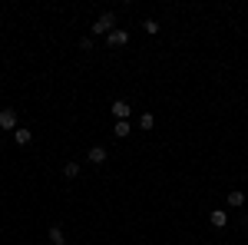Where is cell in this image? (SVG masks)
I'll return each instance as SVG.
<instances>
[{
  "label": "cell",
  "mask_w": 248,
  "mask_h": 245,
  "mask_svg": "<svg viewBox=\"0 0 248 245\" xmlns=\"http://www.w3.org/2000/svg\"><path fill=\"white\" fill-rule=\"evenodd\" d=\"M90 163H93V166L106 163V146H93V149H90Z\"/></svg>",
  "instance_id": "7"
},
{
  "label": "cell",
  "mask_w": 248,
  "mask_h": 245,
  "mask_svg": "<svg viewBox=\"0 0 248 245\" xmlns=\"http://www.w3.org/2000/svg\"><path fill=\"white\" fill-rule=\"evenodd\" d=\"M116 139H126V136H129V132H133V126H129V119H119V123H116Z\"/></svg>",
  "instance_id": "9"
},
{
  "label": "cell",
  "mask_w": 248,
  "mask_h": 245,
  "mask_svg": "<svg viewBox=\"0 0 248 245\" xmlns=\"http://www.w3.org/2000/svg\"><path fill=\"white\" fill-rule=\"evenodd\" d=\"M153 126H155V116L153 113H142V116H139V130H153Z\"/></svg>",
  "instance_id": "11"
},
{
  "label": "cell",
  "mask_w": 248,
  "mask_h": 245,
  "mask_svg": "<svg viewBox=\"0 0 248 245\" xmlns=\"http://www.w3.org/2000/svg\"><path fill=\"white\" fill-rule=\"evenodd\" d=\"M14 139H17V146H27V143L33 139V132L27 130V126H17V130H14Z\"/></svg>",
  "instance_id": "6"
},
{
  "label": "cell",
  "mask_w": 248,
  "mask_h": 245,
  "mask_svg": "<svg viewBox=\"0 0 248 245\" xmlns=\"http://www.w3.org/2000/svg\"><path fill=\"white\" fill-rule=\"evenodd\" d=\"M142 30H146V33H159V23H155V20H146Z\"/></svg>",
  "instance_id": "13"
},
{
  "label": "cell",
  "mask_w": 248,
  "mask_h": 245,
  "mask_svg": "<svg viewBox=\"0 0 248 245\" xmlns=\"http://www.w3.org/2000/svg\"><path fill=\"white\" fill-rule=\"evenodd\" d=\"M229 206H232V209L245 206V192H242V189H232V192H229Z\"/></svg>",
  "instance_id": "8"
},
{
  "label": "cell",
  "mask_w": 248,
  "mask_h": 245,
  "mask_svg": "<svg viewBox=\"0 0 248 245\" xmlns=\"http://www.w3.org/2000/svg\"><path fill=\"white\" fill-rule=\"evenodd\" d=\"M0 130H17V110H10V106H7V110H0Z\"/></svg>",
  "instance_id": "2"
},
{
  "label": "cell",
  "mask_w": 248,
  "mask_h": 245,
  "mask_svg": "<svg viewBox=\"0 0 248 245\" xmlns=\"http://www.w3.org/2000/svg\"><path fill=\"white\" fill-rule=\"evenodd\" d=\"M209 222H212L215 229H225V226H229V212H222V209H215V212L209 215Z\"/></svg>",
  "instance_id": "4"
},
{
  "label": "cell",
  "mask_w": 248,
  "mask_h": 245,
  "mask_svg": "<svg viewBox=\"0 0 248 245\" xmlns=\"http://www.w3.org/2000/svg\"><path fill=\"white\" fill-rule=\"evenodd\" d=\"M50 242H53V245H66V242H63V229H60V226H50Z\"/></svg>",
  "instance_id": "10"
},
{
  "label": "cell",
  "mask_w": 248,
  "mask_h": 245,
  "mask_svg": "<svg viewBox=\"0 0 248 245\" xmlns=\"http://www.w3.org/2000/svg\"><path fill=\"white\" fill-rule=\"evenodd\" d=\"M113 116H116V123H119V119H129V103L116 99V103H113Z\"/></svg>",
  "instance_id": "5"
},
{
  "label": "cell",
  "mask_w": 248,
  "mask_h": 245,
  "mask_svg": "<svg viewBox=\"0 0 248 245\" xmlns=\"http://www.w3.org/2000/svg\"><path fill=\"white\" fill-rule=\"evenodd\" d=\"M113 30H116V14H113V10H106V14L93 23V33H106V37H109Z\"/></svg>",
  "instance_id": "1"
},
{
  "label": "cell",
  "mask_w": 248,
  "mask_h": 245,
  "mask_svg": "<svg viewBox=\"0 0 248 245\" xmlns=\"http://www.w3.org/2000/svg\"><path fill=\"white\" fill-rule=\"evenodd\" d=\"M106 43H109V47H126V43H129V33H126V30H113V33L106 37Z\"/></svg>",
  "instance_id": "3"
},
{
  "label": "cell",
  "mask_w": 248,
  "mask_h": 245,
  "mask_svg": "<svg viewBox=\"0 0 248 245\" xmlns=\"http://www.w3.org/2000/svg\"><path fill=\"white\" fill-rule=\"evenodd\" d=\"M63 176H66V179H77L79 176V163H66V166H63Z\"/></svg>",
  "instance_id": "12"
}]
</instances>
